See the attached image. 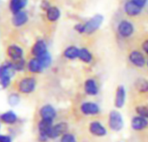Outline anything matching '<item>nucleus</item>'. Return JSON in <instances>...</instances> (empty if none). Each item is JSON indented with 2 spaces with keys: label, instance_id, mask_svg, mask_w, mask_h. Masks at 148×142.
<instances>
[{
  "label": "nucleus",
  "instance_id": "1",
  "mask_svg": "<svg viewBox=\"0 0 148 142\" xmlns=\"http://www.w3.org/2000/svg\"><path fill=\"white\" fill-rule=\"evenodd\" d=\"M15 72L12 62H5L0 65V86L2 88L5 89L10 86Z\"/></svg>",
  "mask_w": 148,
  "mask_h": 142
},
{
  "label": "nucleus",
  "instance_id": "2",
  "mask_svg": "<svg viewBox=\"0 0 148 142\" xmlns=\"http://www.w3.org/2000/svg\"><path fill=\"white\" fill-rule=\"evenodd\" d=\"M109 127L114 132H119L124 126V119L121 113L116 110H112L109 113L108 119Z\"/></svg>",
  "mask_w": 148,
  "mask_h": 142
},
{
  "label": "nucleus",
  "instance_id": "3",
  "mask_svg": "<svg viewBox=\"0 0 148 142\" xmlns=\"http://www.w3.org/2000/svg\"><path fill=\"white\" fill-rule=\"evenodd\" d=\"M104 18L100 14H97L94 17H92L91 19H89L86 24H85V33L86 34H91L96 32L103 23Z\"/></svg>",
  "mask_w": 148,
  "mask_h": 142
},
{
  "label": "nucleus",
  "instance_id": "4",
  "mask_svg": "<svg viewBox=\"0 0 148 142\" xmlns=\"http://www.w3.org/2000/svg\"><path fill=\"white\" fill-rule=\"evenodd\" d=\"M36 86H37L36 80L34 78L27 77L20 80L18 84V90L22 93L28 94V93H32L35 90Z\"/></svg>",
  "mask_w": 148,
  "mask_h": 142
},
{
  "label": "nucleus",
  "instance_id": "5",
  "mask_svg": "<svg viewBox=\"0 0 148 142\" xmlns=\"http://www.w3.org/2000/svg\"><path fill=\"white\" fill-rule=\"evenodd\" d=\"M67 129H68V126L65 122L58 123L57 125L52 126V128L51 129L48 134V137L49 139H57L58 137L62 136L64 133H66Z\"/></svg>",
  "mask_w": 148,
  "mask_h": 142
},
{
  "label": "nucleus",
  "instance_id": "6",
  "mask_svg": "<svg viewBox=\"0 0 148 142\" xmlns=\"http://www.w3.org/2000/svg\"><path fill=\"white\" fill-rule=\"evenodd\" d=\"M118 32L119 34L123 37V38H128L130 37L133 32H134V28L132 23H130L129 21L126 20H122L119 25H118Z\"/></svg>",
  "mask_w": 148,
  "mask_h": 142
},
{
  "label": "nucleus",
  "instance_id": "7",
  "mask_svg": "<svg viewBox=\"0 0 148 142\" xmlns=\"http://www.w3.org/2000/svg\"><path fill=\"white\" fill-rule=\"evenodd\" d=\"M80 111L85 115H96L99 113L100 108L98 104L94 102H85L80 106Z\"/></svg>",
  "mask_w": 148,
  "mask_h": 142
},
{
  "label": "nucleus",
  "instance_id": "8",
  "mask_svg": "<svg viewBox=\"0 0 148 142\" xmlns=\"http://www.w3.org/2000/svg\"><path fill=\"white\" fill-rule=\"evenodd\" d=\"M89 131L92 135L97 137H103L106 136L107 133L106 128L99 121H92V123H90Z\"/></svg>",
  "mask_w": 148,
  "mask_h": 142
},
{
  "label": "nucleus",
  "instance_id": "9",
  "mask_svg": "<svg viewBox=\"0 0 148 142\" xmlns=\"http://www.w3.org/2000/svg\"><path fill=\"white\" fill-rule=\"evenodd\" d=\"M7 54L12 61H16V60L23 58L24 51L20 46L16 45H9L7 48Z\"/></svg>",
  "mask_w": 148,
  "mask_h": 142
},
{
  "label": "nucleus",
  "instance_id": "10",
  "mask_svg": "<svg viewBox=\"0 0 148 142\" xmlns=\"http://www.w3.org/2000/svg\"><path fill=\"white\" fill-rule=\"evenodd\" d=\"M129 60L137 67H143L145 64V58L144 55L138 51H133L129 54Z\"/></svg>",
  "mask_w": 148,
  "mask_h": 142
},
{
  "label": "nucleus",
  "instance_id": "11",
  "mask_svg": "<svg viewBox=\"0 0 148 142\" xmlns=\"http://www.w3.org/2000/svg\"><path fill=\"white\" fill-rule=\"evenodd\" d=\"M125 98H126V93L125 89L123 86H119L116 91V96H115V101L114 105L117 108H121L124 106L125 103Z\"/></svg>",
  "mask_w": 148,
  "mask_h": 142
},
{
  "label": "nucleus",
  "instance_id": "12",
  "mask_svg": "<svg viewBox=\"0 0 148 142\" xmlns=\"http://www.w3.org/2000/svg\"><path fill=\"white\" fill-rule=\"evenodd\" d=\"M46 52H47V45L46 43L42 39L38 40L32 48V54L36 58L40 57L41 55Z\"/></svg>",
  "mask_w": 148,
  "mask_h": 142
},
{
  "label": "nucleus",
  "instance_id": "13",
  "mask_svg": "<svg viewBox=\"0 0 148 142\" xmlns=\"http://www.w3.org/2000/svg\"><path fill=\"white\" fill-rule=\"evenodd\" d=\"M39 114H40L41 119H52L53 120L57 115V112L52 106L45 105L40 108Z\"/></svg>",
  "mask_w": 148,
  "mask_h": 142
},
{
  "label": "nucleus",
  "instance_id": "14",
  "mask_svg": "<svg viewBox=\"0 0 148 142\" xmlns=\"http://www.w3.org/2000/svg\"><path fill=\"white\" fill-rule=\"evenodd\" d=\"M131 126L135 131H141L144 130L148 126V120L147 119L141 117V116H136L132 118L131 121Z\"/></svg>",
  "mask_w": 148,
  "mask_h": 142
},
{
  "label": "nucleus",
  "instance_id": "15",
  "mask_svg": "<svg viewBox=\"0 0 148 142\" xmlns=\"http://www.w3.org/2000/svg\"><path fill=\"white\" fill-rule=\"evenodd\" d=\"M52 126H53V120L52 119H41V120L38 123L39 135H45V136L48 137V134H49L51 129L52 128Z\"/></svg>",
  "mask_w": 148,
  "mask_h": 142
},
{
  "label": "nucleus",
  "instance_id": "16",
  "mask_svg": "<svg viewBox=\"0 0 148 142\" xmlns=\"http://www.w3.org/2000/svg\"><path fill=\"white\" fill-rule=\"evenodd\" d=\"M28 19H29V18H28L27 13L21 11L18 13L13 14L12 24L16 27H20V26H23L24 25H25L27 23Z\"/></svg>",
  "mask_w": 148,
  "mask_h": 142
},
{
  "label": "nucleus",
  "instance_id": "17",
  "mask_svg": "<svg viewBox=\"0 0 148 142\" xmlns=\"http://www.w3.org/2000/svg\"><path fill=\"white\" fill-rule=\"evenodd\" d=\"M28 4V0H11L9 7L10 11L15 14L19 12H21Z\"/></svg>",
  "mask_w": 148,
  "mask_h": 142
},
{
  "label": "nucleus",
  "instance_id": "18",
  "mask_svg": "<svg viewBox=\"0 0 148 142\" xmlns=\"http://www.w3.org/2000/svg\"><path fill=\"white\" fill-rule=\"evenodd\" d=\"M124 10H125V12L128 16L134 17V16H138L141 12L142 8L139 7V6H138L137 5H135L132 1H128V2H126L125 4Z\"/></svg>",
  "mask_w": 148,
  "mask_h": 142
},
{
  "label": "nucleus",
  "instance_id": "19",
  "mask_svg": "<svg viewBox=\"0 0 148 142\" xmlns=\"http://www.w3.org/2000/svg\"><path fill=\"white\" fill-rule=\"evenodd\" d=\"M85 91L88 95L95 96L99 93V86L93 79H88L85 82Z\"/></svg>",
  "mask_w": 148,
  "mask_h": 142
},
{
  "label": "nucleus",
  "instance_id": "20",
  "mask_svg": "<svg viewBox=\"0 0 148 142\" xmlns=\"http://www.w3.org/2000/svg\"><path fill=\"white\" fill-rule=\"evenodd\" d=\"M28 69L32 73H40L44 71V67L38 58H32L28 63Z\"/></svg>",
  "mask_w": 148,
  "mask_h": 142
},
{
  "label": "nucleus",
  "instance_id": "21",
  "mask_svg": "<svg viewBox=\"0 0 148 142\" xmlns=\"http://www.w3.org/2000/svg\"><path fill=\"white\" fill-rule=\"evenodd\" d=\"M0 119H1L4 123L8 125L15 124L18 120V116L13 111H8L1 114L0 116Z\"/></svg>",
  "mask_w": 148,
  "mask_h": 142
},
{
  "label": "nucleus",
  "instance_id": "22",
  "mask_svg": "<svg viewBox=\"0 0 148 142\" xmlns=\"http://www.w3.org/2000/svg\"><path fill=\"white\" fill-rule=\"evenodd\" d=\"M59 17H60V11L56 6H51L46 11V18L51 22L57 21L59 19Z\"/></svg>",
  "mask_w": 148,
  "mask_h": 142
},
{
  "label": "nucleus",
  "instance_id": "23",
  "mask_svg": "<svg viewBox=\"0 0 148 142\" xmlns=\"http://www.w3.org/2000/svg\"><path fill=\"white\" fill-rule=\"evenodd\" d=\"M79 49L76 46H68L64 51V56L66 58L69 59H74V58H79Z\"/></svg>",
  "mask_w": 148,
  "mask_h": 142
},
{
  "label": "nucleus",
  "instance_id": "24",
  "mask_svg": "<svg viewBox=\"0 0 148 142\" xmlns=\"http://www.w3.org/2000/svg\"><path fill=\"white\" fill-rule=\"evenodd\" d=\"M135 87L138 93H145L148 92V81L145 79H138L135 82Z\"/></svg>",
  "mask_w": 148,
  "mask_h": 142
},
{
  "label": "nucleus",
  "instance_id": "25",
  "mask_svg": "<svg viewBox=\"0 0 148 142\" xmlns=\"http://www.w3.org/2000/svg\"><path fill=\"white\" fill-rule=\"evenodd\" d=\"M79 58L85 63H90L92 59V55L86 48H82L79 49Z\"/></svg>",
  "mask_w": 148,
  "mask_h": 142
},
{
  "label": "nucleus",
  "instance_id": "26",
  "mask_svg": "<svg viewBox=\"0 0 148 142\" xmlns=\"http://www.w3.org/2000/svg\"><path fill=\"white\" fill-rule=\"evenodd\" d=\"M38 58L39 59V61L41 62V64H42V65H43V67L45 69L48 68L51 64V55H50V53L48 51L46 53L41 55L40 57H38Z\"/></svg>",
  "mask_w": 148,
  "mask_h": 142
},
{
  "label": "nucleus",
  "instance_id": "27",
  "mask_svg": "<svg viewBox=\"0 0 148 142\" xmlns=\"http://www.w3.org/2000/svg\"><path fill=\"white\" fill-rule=\"evenodd\" d=\"M20 101V97L18 93H11L8 97V103L10 106H17Z\"/></svg>",
  "mask_w": 148,
  "mask_h": 142
},
{
  "label": "nucleus",
  "instance_id": "28",
  "mask_svg": "<svg viewBox=\"0 0 148 142\" xmlns=\"http://www.w3.org/2000/svg\"><path fill=\"white\" fill-rule=\"evenodd\" d=\"M136 113L138 116L144 117L145 119H148V107L145 106H138L136 107Z\"/></svg>",
  "mask_w": 148,
  "mask_h": 142
},
{
  "label": "nucleus",
  "instance_id": "29",
  "mask_svg": "<svg viewBox=\"0 0 148 142\" xmlns=\"http://www.w3.org/2000/svg\"><path fill=\"white\" fill-rule=\"evenodd\" d=\"M12 64H13L14 69L16 71H18V72H20V71H23L25 69V60L24 58L13 61Z\"/></svg>",
  "mask_w": 148,
  "mask_h": 142
},
{
  "label": "nucleus",
  "instance_id": "30",
  "mask_svg": "<svg viewBox=\"0 0 148 142\" xmlns=\"http://www.w3.org/2000/svg\"><path fill=\"white\" fill-rule=\"evenodd\" d=\"M60 142H77L76 138L71 133H64L60 139Z\"/></svg>",
  "mask_w": 148,
  "mask_h": 142
},
{
  "label": "nucleus",
  "instance_id": "31",
  "mask_svg": "<svg viewBox=\"0 0 148 142\" xmlns=\"http://www.w3.org/2000/svg\"><path fill=\"white\" fill-rule=\"evenodd\" d=\"M131 1L132 3H134L135 5H137L138 6L141 7V8H143L147 3V0H131Z\"/></svg>",
  "mask_w": 148,
  "mask_h": 142
},
{
  "label": "nucleus",
  "instance_id": "32",
  "mask_svg": "<svg viewBox=\"0 0 148 142\" xmlns=\"http://www.w3.org/2000/svg\"><path fill=\"white\" fill-rule=\"evenodd\" d=\"M74 28L79 33H85V24H78Z\"/></svg>",
  "mask_w": 148,
  "mask_h": 142
},
{
  "label": "nucleus",
  "instance_id": "33",
  "mask_svg": "<svg viewBox=\"0 0 148 142\" xmlns=\"http://www.w3.org/2000/svg\"><path fill=\"white\" fill-rule=\"evenodd\" d=\"M0 142H12V138L9 135L0 134Z\"/></svg>",
  "mask_w": 148,
  "mask_h": 142
},
{
  "label": "nucleus",
  "instance_id": "34",
  "mask_svg": "<svg viewBox=\"0 0 148 142\" xmlns=\"http://www.w3.org/2000/svg\"><path fill=\"white\" fill-rule=\"evenodd\" d=\"M41 7H42V9H43V10L47 11L51 6H50V5H49V3H48V2H46V1H43V2H42V5H41Z\"/></svg>",
  "mask_w": 148,
  "mask_h": 142
},
{
  "label": "nucleus",
  "instance_id": "35",
  "mask_svg": "<svg viewBox=\"0 0 148 142\" xmlns=\"http://www.w3.org/2000/svg\"><path fill=\"white\" fill-rule=\"evenodd\" d=\"M142 48L148 54V39H146L145 41H144V43L142 44Z\"/></svg>",
  "mask_w": 148,
  "mask_h": 142
},
{
  "label": "nucleus",
  "instance_id": "36",
  "mask_svg": "<svg viewBox=\"0 0 148 142\" xmlns=\"http://www.w3.org/2000/svg\"><path fill=\"white\" fill-rule=\"evenodd\" d=\"M0 128H1V124H0Z\"/></svg>",
  "mask_w": 148,
  "mask_h": 142
},
{
  "label": "nucleus",
  "instance_id": "37",
  "mask_svg": "<svg viewBox=\"0 0 148 142\" xmlns=\"http://www.w3.org/2000/svg\"><path fill=\"white\" fill-rule=\"evenodd\" d=\"M147 65H148V62H147Z\"/></svg>",
  "mask_w": 148,
  "mask_h": 142
}]
</instances>
